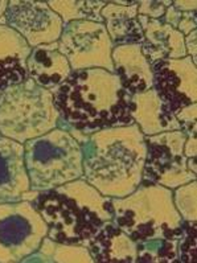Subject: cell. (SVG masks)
<instances>
[{
	"instance_id": "obj_10",
	"label": "cell",
	"mask_w": 197,
	"mask_h": 263,
	"mask_svg": "<svg viewBox=\"0 0 197 263\" xmlns=\"http://www.w3.org/2000/svg\"><path fill=\"white\" fill-rule=\"evenodd\" d=\"M0 24L17 32L31 48L59 41L64 22L48 2L11 0Z\"/></svg>"
},
{
	"instance_id": "obj_9",
	"label": "cell",
	"mask_w": 197,
	"mask_h": 263,
	"mask_svg": "<svg viewBox=\"0 0 197 263\" xmlns=\"http://www.w3.org/2000/svg\"><path fill=\"white\" fill-rule=\"evenodd\" d=\"M145 138L147 154L142 183L175 189L196 180V175L187 170L184 155L187 135L182 130L166 131Z\"/></svg>"
},
{
	"instance_id": "obj_17",
	"label": "cell",
	"mask_w": 197,
	"mask_h": 263,
	"mask_svg": "<svg viewBox=\"0 0 197 263\" xmlns=\"http://www.w3.org/2000/svg\"><path fill=\"white\" fill-rule=\"evenodd\" d=\"M103 20L113 47L140 44L145 41V34L138 20V0L136 2H108L102 8Z\"/></svg>"
},
{
	"instance_id": "obj_29",
	"label": "cell",
	"mask_w": 197,
	"mask_h": 263,
	"mask_svg": "<svg viewBox=\"0 0 197 263\" xmlns=\"http://www.w3.org/2000/svg\"><path fill=\"white\" fill-rule=\"evenodd\" d=\"M182 15L183 12H179V11L176 10L175 7L170 6V7H167L166 13H164V16L160 20L163 23H166V24L171 25L172 28L177 29V25H179L180 19H182Z\"/></svg>"
},
{
	"instance_id": "obj_32",
	"label": "cell",
	"mask_w": 197,
	"mask_h": 263,
	"mask_svg": "<svg viewBox=\"0 0 197 263\" xmlns=\"http://www.w3.org/2000/svg\"><path fill=\"white\" fill-rule=\"evenodd\" d=\"M187 170L191 171L192 174L197 175V161H196V158L187 159Z\"/></svg>"
},
{
	"instance_id": "obj_28",
	"label": "cell",
	"mask_w": 197,
	"mask_h": 263,
	"mask_svg": "<svg viewBox=\"0 0 197 263\" xmlns=\"http://www.w3.org/2000/svg\"><path fill=\"white\" fill-rule=\"evenodd\" d=\"M184 44H185V50H187V56L191 57L192 61L196 64L197 62V29L185 36Z\"/></svg>"
},
{
	"instance_id": "obj_19",
	"label": "cell",
	"mask_w": 197,
	"mask_h": 263,
	"mask_svg": "<svg viewBox=\"0 0 197 263\" xmlns=\"http://www.w3.org/2000/svg\"><path fill=\"white\" fill-rule=\"evenodd\" d=\"M94 263H135L136 242L113 221L106 223L87 245Z\"/></svg>"
},
{
	"instance_id": "obj_12",
	"label": "cell",
	"mask_w": 197,
	"mask_h": 263,
	"mask_svg": "<svg viewBox=\"0 0 197 263\" xmlns=\"http://www.w3.org/2000/svg\"><path fill=\"white\" fill-rule=\"evenodd\" d=\"M31 191L24 163V146L0 134V204L24 200Z\"/></svg>"
},
{
	"instance_id": "obj_5",
	"label": "cell",
	"mask_w": 197,
	"mask_h": 263,
	"mask_svg": "<svg viewBox=\"0 0 197 263\" xmlns=\"http://www.w3.org/2000/svg\"><path fill=\"white\" fill-rule=\"evenodd\" d=\"M61 119L49 90L29 77L0 91V134L24 144L59 127Z\"/></svg>"
},
{
	"instance_id": "obj_30",
	"label": "cell",
	"mask_w": 197,
	"mask_h": 263,
	"mask_svg": "<svg viewBox=\"0 0 197 263\" xmlns=\"http://www.w3.org/2000/svg\"><path fill=\"white\" fill-rule=\"evenodd\" d=\"M172 6L179 12H192V11H196L197 2L196 0H176V2H172Z\"/></svg>"
},
{
	"instance_id": "obj_31",
	"label": "cell",
	"mask_w": 197,
	"mask_h": 263,
	"mask_svg": "<svg viewBox=\"0 0 197 263\" xmlns=\"http://www.w3.org/2000/svg\"><path fill=\"white\" fill-rule=\"evenodd\" d=\"M184 155L185 158H197V140L196 137H187L184 143Z\"/></svg>"
},
{
	"instance_id": "obj_15",
	"label": "cell",
	"mask_w": 197,
	"mask_h": 263,
	"mask_svg": "<svg viewBox=\"0 0 197 263\" xmlns=\"http://www.w3.org/2000/svg\"><path fill=\"white\" fill-rule=\"evenodd\" d=\"M111 59L114 65V73L130 96L152 89L154 71L151 64L142 53L139 44L114 47Z\"/></svg>"
},
{
	"instance_id": "obj_13",
	"label": "cell",
	"mask_w": 197,
	"mask_h": 263,
	"mask_svg": "<svg viewBox=\"0 0 197 263\" xmlns=\"http://www.w3.org/2000/svg\"><path fill=\"white\" fill-rule=\"evenodd\" d=\"M130 115L145 137L180 130L173 111L154 87L130 96Z\"/></svg>"
},
{
	"instance_id": "obj_21",
	"label": "cell",
	"mask_w": 197,
	"mask_h": 263,
	"mask_svg": "<svg viewBox=\"0 0 197 263\" xmlns=\"http://www.w3.org/2000/svg\"><path fill=\"white\" fill-rule=\"evenodd\" d=\"M108 2L101 0H49L48 4L61 17L64 24L76 20L103 23L101 17L102 8Z\"/></svg>"
},
{
	"instance_id": "obj_22",
	"label": "cell",
	"mask_w": 197,
	"mask_h": 263,
	"mask_svg": "<svg viewBox=\"0 0 197 263\" xmlns=\"http://www.w3.org/2000/svg\"><path fill=\"white\" fill-rule=\"evenodd\" d=\"M179 237L170 238L146 239L136 242V262L172 263L177 259V242Z\"/></svg>"
},
{
	"instance_id": "obj_14",
	"label": "cell",
	"mask_w": 197,
	"mask_h": 263,
	"mask_svg": "<svg viewBox=\"0 0 197 263\" xmlns=\"http://www.w3.org/2000/svg\"><path fill=\"white\" fill-rule=\"evenodd\" d=\"M73 73L66 57L60 52L59 43L32 48L27 59V74L39 86L53 93Z\"/></svg>"
},
{
	"instance_id": "obj_16",
	"label": "cell",
	"mask_w": 197,
	"mask_h": 263,
	"mask_svg": "<svg viewBox=\"0 0 197 263\" xmlns=\"http://www.w3.org/2000/svg\"><path fill=\"white\" fill-rule=\"evenodd\" d=\"M138 20L145 34L140 49L151 66L163 60L183 59L187 56L184 36L177 29L162 20L148 19L146 16L138 15Z\"/></svg>"
},
{
	"instance_id": "obj_20",
	"label": "cell",
	"mask_w": 197,
	"mask_h": 263,
	"mask_svg": "<svg viewBox=\"0 0 197 263\" xmlns=\"http://www.w3.org/2000/svg\"><path fill=\"white\" fill-rule=\"evenodd\" d=\"M23 262L44 263H94L89 249L82 245L64 243L45 237L40 248Z\"/></svg>"
},
{
	"instance_id": "obj_1",
	"label": "cell",
	"mask_w": 197,
	"mask_h": 263,
	"mask_svg": "<svg viewBox=\"0 0 197 263\" xmlns=\"http://www.w3.org/2000/svg\"><path fill=\"white\" fill-rule=\"evenodd\" d=\"M53 97L61 121L85 135L109 127L134 124L130 94L118 76L106 69L73 71L53 91Z\"/></svg>"
},
{
	"instance_id": "obj_26",
	"label": "cell",
	"mask_w": 197,
	"mask_h": 263,
	"mask_svg": "<svg viewBox=\"0 0 197 263\" xmlns=\"http://www.w3.org/2000/svg\"><path fill=\"white\" fill-rule=\"evenodd\" d=\"M176 119L180 123V130L187 137H196V117H197V103H191L180 108L175 114Z\"/></svg>"
},
{
	"instance_id": "obj_24",
	"label": "cell",
	"mask_w": 197,
	"mask_h": 263,
	"mask_svg": "<svg viewBox=\"0 0 197 263\" xmlns=\"http://www.w3.org/2000/svg\"><path fill=\"white\" fill-rule=\"evenodd\" d=\"M196 222L183 221L182 233L177 242V259L179 262H194L196 259Z\"/></svg>"
},
{
	"instance_id": "obj_33",
	"label": "cell",
	"mask_w": 197,
	"mask_h": 263,
	"mask_svg": "<svg viewBox=\"0 0 197 263\" xmlns=\"http://www.w3.org/2000/svg\"><path fill=\"white\" fill-rule=\"evenodd\" d=\"M7 6H8V2H7V0H0V19H2V16L6 12Z\"/></svg>"
},
{
	"instance_id": "obj_8",
	"label": "cell",
	"mask_w": 197,
	"mask_h": 263,
	"mask_svg": "<svg viewBox=\"0 0 197 263\" xmlns=\"http://www.w3.org/2000/svg\"><path fill=\"white\" fill-rule=\"evenodd\" d=\"M57 43L73 71L101 68L114 73L111 59L114 47L103 23L89 20L66 23Z\"/></svg>"
},
{
	"instance_id": "obj_6",
	"label": "cell",
	"mask_w": 197,
	"mask_h": 263,
	"mask_svg": "<svg viewBox=\"0 0 197 263\" xmlns=\"http://www.w3.org/2000/svg\"><path fill=\"white\" fill-rule=\"evenodd\" d=\"M23 146L31 191L44 192L82 179V148L69 131L56 127Z\"/></svg>"
},
{
	"instance_id": "obj_18",
	"label": "cell",
	"mask_w": 197,
	"mask_h": 263,
	"mask_svg": "<svg viewBox=\"0 0 197 263\" xmlns=\"http://www.w3.org/2000/svg\"><path fill=\"white\" fill-rule=\"evenodd\" d=\"M31 50L17 32L0 24V91L28 77L27 59Z\"/></svg>"
},
{
	"instance_id": "obj_23",
	"label": "cell",
	"mask_w": 197,
	"mask_h": 263,
	"mask_svg": "<svg viewBox=\"0 0 197 263\" xmlns=\"http://www.w3.org/2000/svg\"><path fill=\"white\" fill-rule=\"evenodd\" d=\"M172 198L176 211L183 221H197V183L196 180L172 189Z\"/></svg>"
},
{
	"instance_id": "obj_3",
	"label": "cell",
	"mask_w": 197,
	"mask_h": 263,
	"mask_svg": "<svg viewBox=\"0 0 197 263\" xmlns=\"http://www.w3.org/2000/svg\"><path fill=\"white\" fill-rule=\"evenodd\" d=\"M32 202L48 225L46 237L64 243L87 248L94 235L114 218L111 198L83 179L39 192Z\"/></svg>"
},
{
	"instance_id": "obj_4",
	"label": "cell",
	"mask_w": 197,
	"mask_h": 263,
	"mask_svg": "<svg viewBox=\"0 0 197 263\" xmlns=\"http://www.w3.org/2000/svg\"><path fill=\"white\" fill-rule=\"evenodd\" d=\"M113 222L135 242L170 238L182 233L183 218L176 211L172 189L140 183L124 197L111 198Z\"/></svg>"
},
{
	"instance_id": "obj_7",
	"label": "cell",
	"mask_w": 197,
	"mask_h": 263,
	"mask_svg": "<svg viewBox=\"0 0 197 263\" xmlns=\"http://www.w3.org/2000/svg\"><path fill=\"white\" fill-rule=\"evenodd\" d=\"M46 235L48 225L33 202L0 204V263L23 262Z\"/></svg>"
},
{
	"instance_id": "obj_27",
	"label": "cell",
	"mask_w": 197,
	"mask_h": 263,
	"mask_svg": "<svg viewBox=\"0 0 197 263\" xmlns=\"http://www.w3.org/2000/svg\"><path fill=\"white\" fill-rule=\"evenodd\" d=\"M196 11H192V12H183L182 19H180L179 25H177V31H179L184 37L187 34L191 33V32L196 31Z\"/></svg>"
},
{
	"instance_id": "obj_25",
	"label": "cell",
	"mask_w": 197,
	"mask_h": 263,
	"mask_svg": "<svg viewBox=\"0 0 197 263\" xmlns=\"http://www.w3.org/2000/svg\"><path fill=\"white\" fill-rule=\"evenodd\" d=\"M170 6H172V0H138V15L160 20Z\"/></svg>"
},
{
	"instance_id": "obj_11",
	"label": "cell",
	"mask_w": 197,
	"mask_h": 263,
	"mask_svg": "<svg viewBox=\"0 0 197 263\" xmlns=\"http://www.w3.org/2000/svg\"><path fill=\"white\" fill-rule=\"evenodd\" d=\"M154 89L173 114L197 101V66L191 57L170 59L152 65Z\"/></svg>"
},
{
	"instance_id": "obj_2",
	"label": "cell",
	"mask_w": 197,
	"mask_h": 263,
	"mask_svg": "<svg viewBox=\"0 0 197 263\" xmlns=\"http://www.w3.org/2000/svg\"><path fill=\"white\" fill-rule=\"evenodd\" d=\"M82 148L83 176L90 185L108 197L133 193L143 179L146 138L136 124L109 127L89 134Z\"/></svg>"
}]
</instances>
